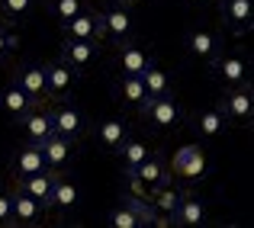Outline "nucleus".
Here are the masks:
<instances>
[{"mask_svg":"<svg viewBox=\"0 0 254 228\" xmlns=\"http://www.w3.org/2000/svg\"><path fill=\"white\" fill-rule=\"evenodd\" d=\"M100 26H103L106 39H116V42L132 39V13H129V6L119 3V0H113L106 10H100Z\"/></svg>","mask_w":254,"mask_h":228,"instance_id":"nucleus-5","label":"nucleus"},{"mask_svg":"<svg viewBox=\"0 0 254 228\" xmlns=\"http://www.w3.org/2000/svg\"><path fill=\"white\" fill-rule=\"evenodd\" d=\"M32 6H36V0H0V13L10 19H26L32 13Z\"/></svg>","mask_w":254,"mask_h":228,"instance_id":"nucleus-30","label":"nucleus"},{"mask_svg":"<svg viewBox=\"0 0 254 228\" xmlns=\"http://www.w3.org/2000/svg\"><path fill=\"white\" fill-rule=\"evenodd\" d=\"M0 225H13V203H10V193H0Z\"/></svg>","mask_w":254,"mask_h":228,"instance_id":"nucleus-34","label":"nucleus"},{"mask_svg":"<svg viewBox=\"0 0 254 228\" xmlns=\"http://www.w3.org/2000/svg\"><path fill=\"white\" fill-rule=\"evenodd\" d=\"M116 93L126 106H142L145 103V87L138 74H123V80L116 84Z\"/></svg>","mask_w":254,"mask_h":228,"instance_id":"nucleus-27","label":"nucleus"},{"mask_svg":"<svg viewBox=\"0 0 254 228\" xmlns=\"http://www.w3.org/2000/svg\"><path fill=\"white\" fill-rule=\"evenodd\" d=\"M16 49H19V36H16V32H10L3 23H0V64H3Z\"/></svg>","mask_w":254,"mask_h":228,"instance_id":"nucleus-33","label":"nucleus"},{"mask_svg":"<svg viewBox=\"0 0 254 228\" xmlns=\"http://www.w3.org/2000/svg\"><path fill=\"white\" fill-rule=\"evenodd\" d=\"M0 110H3L13 122H19L29 110H36V100H32L19 84H10V87H3V93H0Z\"/></svg>","mask_w":254,"mask_h":228,"instance_id":"nucleus-15","label":"nucleus"},{"mask_svg":"<svg viewBox=\"0 0 254 228\" xmlns=\"http://www.w3.org/2000/svg\"><path fill=\"white\" fill-rule=\"evenodd\" d=\"M52 129H55V135H64V138H71V142H77L87 129V119L77 106H71L68 100H62V103L52 110Z\"/></svg>","mask_w":254,"mask_h":228,"instance_id":"nucleus-6","label":"nucleus"},{"mask_svg":"<svg viewBox=\"0 0 254 228\" xmlns=\"http://www.w3.org/2000/svg\"><path fill=\"white\" fill-rule=\"evenodd\" d=\"M52 183H55V171H39V173H29V177L19 180V190L29 193V196H36L39 203L49 209V193H52Z\"/></svg>","mask_w":254,"mask_h":228,"instance_id":"nucleus-23","label":"nucleus"},{"mask_svg":"<svg viewBox=\"0 0 254 228\" xmlns=\"http://www.w3.org/2000/svg\"><path fill=\"white\" fill-rule=\"evenodd\" d=\"M219 110H222V116L229 119V122H251V116H254V90L248 87V80L229 87L225 97H222V103H219Z\"/></svg>","mask_w":254,"mask_h":228,"instance_id":"nucleus-3","label":"nucleus"},{"mask_svg":"<svg viewBox=\"0 0 254 228\" xmlns=\"http://www.w3.org/2000/svg\"><path fill=\"white\" fill-rule=\"evenodd\" d=\"M10 171L16 173V180H23V177H29V173H39V171H45V158H42V151H39V145H23L16 154L10 158Z\"/></svg>","mask_w":254,"mask_h":228,"instance_id":"nucleus-18","label":"nucleus"},{"mask_svg":"<svg viewBox=\"0 0 254 228\" xmlns=\"http://www.w3.org/2000/svg\"><path fill=\"white\" fill-rule=\"evenodd\" d=\"M100 55V42H90V39H68V42L62 45V61L71 64L74 71H87L93 61H97Z\"/></svg>","mask_w":254,"mask_h":228,"instance_id":"nucleus-8","label":"nucleus"},{"mask_svg":"<svg viewBox=\"0 0 254 228\" xmlns=\"http://www.w3.org/2000/svg\"><path fill=\"white\" fill-rule=\"evenodd\" d=\"M138 77H142L145 97H168V93H171V77H168V71H161L155 61H151Z\"/></svg>","mask_w":254,"mask_h":228,"instance_id":"nucleus-25","label":"nucleus"},{"mask_svg":"<svg viewBox=\"0 0 254 228\" xmlns=\"http://www.w3.org/2000/svg\"><path fill=\"white\" fill-rule=\"evenodd\" d=\"M212 77L225 87H235L248 80V61L242 55H216L212 58Z\"/></svg>","mask_w":254,"mask_h":228,"instance_id":"nucleus-10","label":"nucleus"},{"mask_svg":"<svg viewBox=\"0 0 254 228\" xmlns=\"http://www.w3.org/2000/svg\"><path fill=\"white\" fill-rule=\"evenodd\" d=\"M77 77H81V71H74L71 64H64L62 58L52 64H45V100H68L71 90H74Z\"/></svg>","mask_w":254,"mask_h":228,"instance_id":"nucleus-4","label":"nucleus"},{"mask_svg":"<svg viewBox=\"0 0 254 228\" xmlns=\"http://www.w3.org/2000/svg\"><path fill=\"white\" fill-rule=\"evenodd\" d=\"M222 23L232 32H248L254 23V0H222Z\"/></svg>","mask_w":254,"mask_h":228,"instance_id":"nucleus-13","label":"nucleus"},{"mask_svg":"<svg viewBox=\"0 0 254 228\" xmlns=\"http://www.w3.org/2000/svg\"><path fill=\"white\" fill-rule=\"evenodd\" d=\"M119 3H126V6H129V3H138V0H119Z\"/></svg>","mask_w":254,"mask_h":228,"instance_id":"nucleus-35","label":"nucleus"},{"mask_svg":"<svg viewBox=\"0 0 254 228\" xmlns=\"http://www.w3.org/2000/svg\"><path fill=\"white\" fill-rule=\"evenodd\" d=\"M193 122H196V132L206 138V142H212V138H219L225 132V125H229V119L222 116V110H203L193 116Z\"/></svg>","mask_w":254,"mask_h":228,"instance_id":"nucleus-24","label":"nucleus"},{"mask_svg":"<svg viewBox=\"0 0 254 228\" xmlns=\"http://www.w3.org/2000/svg\"><path fill=\"white\" fill-rule=\"evenodd\" d=\"M187 3H193V6H196V3H203V0H187Z\"/></svg>","mask_w":254,"mask_h":228,"instance_id":"nucleus-36","label":"nucleus"},{"mask_svg":"<svg viewBox=\"0 0 254 228\" xmlns=\"http://www.w3.org/2000/svg\"><path fill=\"white\" fill-rule=\"evenodd\" d=\"M23 132H26V142H32V145H42L45 138L52 135V113H45V110H29L23 119Z\"/></svg>","mask_w":254,"mask_h":228,"instance_id":"nucleus-20","label":"nucleus"},{"mask_svg":"<svg viewBox=\"0 0 254 228\" xmlns=\"http://www.w3.org/2000/svg\"><path fill=\"white\" fill-rule=\"evenodd\" d=\"M64 39H90V42H100L103 39V26H100V10H90L84 6L81 13H74L71 19L62 23Z\"/></svg>","mask_w":254,"mask_h":228,"instance_id":"nucleus-7","label":"nucleus"},{"mask_svg":"<svg viewBox=\"0 0 254 228\" xmlns=\"http://www.w3.org/2000/svg\"><path fill=\"white\" fill-rule=\"evenodd\" d=\"M77 203H81V186L58 171L55 173V183H52V193H49V209L71 212V209H77Z\"/></svg>","mask_w":254,"mask_h":228,"instance_id":"nucleus-11","label":"nucleus"},{"mask_svg":"<svg viewBox=\"0 0 254 228\" xmlns=\"http://www.w3.org/2000/svg\"><path fill=\"white\" fill-rule=\"evenodd\" d=\"M16 84L23 87L26 93H29L32 100H45V64H23V68H19V74H16Z\"/></svg>","mask_w":254,"mask_h":228,"instance_id":"nucleus-22","label":"nucleus"},{"mask_svg":"<svg viewBox=\"0 0 254 228\" xmlns=\"http://www.w3.org/2000/svg\"><path fill=\"white\" fill-rule=\"evenodd\" d=\"M126 138H129V125H126L123 116H110V119L100 122L97 142H100V148H103V151H119V145H123Z\"/></svg>","mask_w":254,"mask_h":228,"instance_id":"nucleus-19","label":"nucleus"},{"mask_svg":"<svg viewBox=\"0 0 254 228\" xmlns=\"http://www.w3.org/2000/svg\"><path fill=\"white\" fill-rule=\"evenodd\" d=\"M206 171H209V161H206V154L199 145H180L177 151H174L171 158V173L180 180H187V183H199V180L206 177Z\"/></svg>","mask_w":254,"mask_h":228,"instance_id":"nucleus-2","label":"nucleus"},{"mask_svg":"<svg viewBox=\"0 0 254 228\" xmlns=\"http://www.w3.org/2000/svg\"><path fill=\"white\" fill-rule=\"evenodd\" d=\"M180 196H184L180 190H174V186H164V190H155L148 199H151V206H155L158 216L174 219V212H177V206H180Z\"/></svg>","mask_w":254,"mask_h":228,"instance_id":"nucleus-28","label":"nucleus"},{"mask_svg":"<svg viewBox=\"0 0 254 228\" xmlns=\"http://www.w3.org/2000/svg\"><path fill=\"white\" fill-rule=\"evenodd\" d=\"M110 225H113V228H142V225H138V216H135V212H132L126 203L119 206V209L110 212Z\"/></svg>","mask_w":254,"mask_h":228,"instance_id":"nucleus-32","label":"nucleus"},{"mask_svg":"<svg viewBox=\"0 0 254 228\" xmlns=\"http://www.w3.org/2000/svg\"><path fill=\"white\" fill-rule=\"evenodd\" d=\"M10 203H13V225H39V219L45 212V206L36 196L23 193L19 186L10 193Z\"/></svg>","mask_w":254,"mask_h":228,"instance_id":"nucleus-14","label":"nucleus"},{"mask_svg":"<svg viewBox=\"0 0 254 228\" xmlns=\"http://www.w3.org/2000/svg\"><path fill=\"white\" fill-rule=\"evenodd\" d=\"M206 219H209V209H206L203 199L193 196V193H184L171 225H206Z\"/></svg>","mask_w":254,"mask_h":228,"instance_id":"nucleus-16","label":"nucleus"},{"mask_svg":"<svg viewBox=\"0 0 254 228\" xmlns=\"http://www.w3.org/2000/svg\"><path fill=\"white\" fill-rule=\"evenodd\" d=\"M135 173L138 180H142L145 186H148V193H155V190H164V186H171V180H174V173L168 171V164H164L158 154H148V158L142 161V164L135 167Z\"/></svg>","mask_w":254,"mask_h":228,"instance_id":"nucleus-12","label":"nucleus"},{"mask_svg":"<svg viewBox=\"0 0 254 228\" xmlns=\"http://www.w3.org/2000/svg\"><path fill=\"white\" fill-rule=\"evenodd\" d=\"M126 206H129V209L138 216V225H155L158 212H155V206H151V199H142V196H126Z\"/></svg>","mask_w":254,"mask_h":228,"instance_id":"nucleus-29","label":"nucleus"},{"mask_svg":"<svg viewBox=\"0 0 254 228\" xmlns=\"http://www.w3.org/2000/svg\"><path fill=\"white\" fill-rule=\"evenodd\" d=\"M148 154H151V148H148L145 142H138V138H126V142L119 145V158H123L126 173H132L145 158H148Z\"/></svg>","mask_w":254,"mask_h":228,"instance_id":"nucleus-26","label":"nucleus"},{"mask_svg":"<svg viewBox=\"0 0 254 228\" xmlns=\"http://www.w3.org/2000/svg\"><path fill=\"white\" fill-rule=\"evenodd\" d=\"M142 110V119L151 125V129H177L180 122L187 119L184 106L171 97H145V103L138 106Z\"/></svg>","mask_w":254,"mask_h":228,"instance_id":"nucleus-1","label":"nucleus"},{"mask_svg":"<svg viewBox=\"0 0 254 228\" xmlns=\"http://www.w3.org/2000/svg\"><path fill=\"white\" fill-rule=\"evenodd\" d=\"M151 61H155V58H151L142 45H132L129 39H126V42H119L116 64H119V71H123V74H142Z\"/></svg>","mask_w":254,"mask_h":228,"instance_id":"nucleus-17","label":"nucleus"},{"mask_svg":"<svg viewBox=\"0 0 254 228\" xmlns=\"http://www.w3.org/2000/svg\"><path fill=\"white\" fill-rule=\"evenodd\" d=\"M187 52L193 58H199V61H212L219 55V39L209 29H193L187 32Z\"/></svg>","mask_w":254,"mask_h":228,"instance_id":"nucleus-21","label":"nucleus"},{"mask_svg":"<svg viewBox=\"0 0 254 228\" xmlns=\"http://www.w3.org/2000/svg\"><path fill=\"white\" fill-rule=\"evenodd\" d=\"M84 6H87L84 0H52V16H58V23H64L74 13H81Z\"/></svg>","mask_w":254,"mask_h":228,"instance_id":"nucleus-31","label":"nucleus"},{"mask_svg":"<svg viewBox=\"0 0 254 228\" xmlns=\"http://www.w3.org/2000/svg\"><path fill=\"white\" fill-rule=\"evenodd\" d=\"M39 151H42V158H45V167L58 173V171H64V167L71 164V158H74V142L52 132V135L39 145Z\"/></svg>","mask_w":254,"mask_h":228,"instance_id":"nucleus-9","label":"nucleus"}]
</instances>
